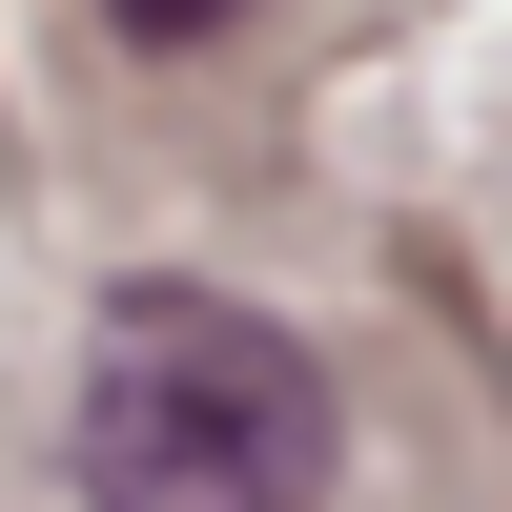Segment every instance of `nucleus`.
Segmentation results:
<instances>
[{
    "label": "nucleus",
    "instance_id": "nucleus-1",
    "mask_svg": "<svg viewBox=\"0 0 512 512\" xmlns=\"http://www.w3.org/2000/svg\"><path fill=\"white\" fill-rule=\"evenodd\" d=\"M82 512H328V369L226 287H123L82 369Z\"/></svg>",
    "mask_w": 512,
    "mask_h": 512
},
{
    "label": "nucleus",
    "instance_id": "nucleus-2",
    "mask_svg": "<svg viewBox=\"0 0 512 512\" xmlns=\"http://www.w3.org/2000/svg\"><path fill=\"white\" fill-rule=\"evenodd\" d=\"M123 41H205V21H246V0H103Z\"/></svg>",
    "mask_w": 512,
    "mask_h": 512
}]
</instances>
